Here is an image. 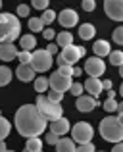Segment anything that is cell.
<instances>
[{
	"label": "cell",
	"mask_w": 123,
	"mask_h": 152,
	"mask_svg": "<svg viewBox=\"0 0 123 152\" xmlns=\"http://www.w3.org/2000/svg\"><path fill=\"white\" fill-rule=\"evenodd\" d=\"M15 129L21 137H39L46 131V119L41 115L37 104H23L15 112Z\"/></svg>",
	"instance_id": "obj_1"
},
{
	"label": "cell",
	"mask_w": 123,
	"mask_h": 152,
	"mask_svg": "<svg viewBox=\"0 0 123 152\" xmlns=\"http://www.w3.org/2000/svg\"><path fill=\"white\" fill-rule=\"evenodd\" d=\"M21 23L14 14H0V42H14L19 37Z\"/></svg>",
	"instance_id": "obj_2"
},
{
	"label": "cell",
	"mask_w": 123,
	"mask_h": 152,
	"mask_svg": "<svg viewBox=\"0 0 123 152\" xmlns=\"http://www.w3.org/2000/svg\"><path fill=\"white\" fill-rule=\"evenodd\" d=\"M100 135L104 141L108 142H121L123 141V123H119V119L108 115L100 121Z\"/></svg>",
	"instance_id": "obj_3"
},
{
	"label": "cell",
	"mask_w": 123,
	"mask_h": 152,
	"mask_svg": "<svg viewBox=\"0 0 123 152\" xmlns=\"http://www.w3.org/2000/svg\"><path fill=\"white\" fill-rule=\"evenodd\" d=\"M37 108L41 112V115L46 119V121H54V119L62 118V104H56L52 100L46 98V94H39L37 96Z\"/></svg>",
	"instance_id": "obj_4"
},
{
	"label": "cell",
	"mask_w": 123,
	"mask_h": 152,
	"mask_svg": "<svg viewBox=\"0 0 123 152\" xmlns=\"http://www.w3.org/2000/svg\"><path fill=\"white\" fill-rule=\"evenodd\" d=\"M94 137V129L90 123L87 121H77L73 127H71V139L79 145H85V142H92Z\"/></svg>",
	"instance_id": "obj_5"
},
{
	"label": "cell",
	"mask_w": 123,
	"mask_h": 152,
	"mask_svg": "<svg viewBox=\"0 0 123 152\" xmlns=\"http://www.w3.org/2000/svg\"><path fill=\"white\" fill-rule=\"evenodd\" d=\"M54 58L52 54H48L46 50H35L33 52V60H31V66L37 73H46V71L52 67Z\"/></svg>",
	"instance_id": "obj_6"
},
{
	"label": "cell",
	"mask_w": 123,
	"mask_h": 152,
	"mask_svg": "<svg viewBox=\"0 0 123 152\" xmlns=\"http://www.w3.org/2000/svg\"><path fill=\"white\" fill-rule=\"evenodd\" d=\"M85 54H87L85 46L69 45V46H66V48H62V54L60 56L63 58V64H67V66H75V64H77Z\"/></svg>",
	"instance_id": "obj_7"
},
{
	"label": "cell",
	"mask_w": 123,
	"mask_h": 152,
	"mask_svg": "<svg viewBox=\"0 0 123 152\" xmlns=\"http://www.w3.org/2000/svg\"><path fill=\"white\" fill-rule=\"evenodd\" d=\"M104 10L114 21H123V0H104Z\"/></svg>",
	"instance_id": "obj_8"
},
{
	"label": "cell",
	"mask_w": 123,
	"mask_h": 152,
	"mask_svg": "<svg viewBox=\"0 0 123 152\" xmlns=\"http://www.w3.org/2000/svg\"><path fill=\"white\" fill-rule=\"evenodd\" d=\"M48 81H50V89H52V91L66 93V91H69L73 79H71V77H66V75H62V73H58V71H56V73H52L48 77Z\"/></svg>",
	"instance_id": "obj_9"
},
{
	"label": "cell",
	"mask_w": 123,
	"mask_h": 152,
	"mask_svg": "<svg viewBox=\"0 0 123 152\" xmlns=\"http://www.w3.org/2000/svg\"><path fill=\"white\" fill-rule=\"evenodd\" d=\"M85 71L90 75V77H100V75L106 71V64L102 62V58L94 56V58H89L85 62Z\"/></svg>",
	"instance_id": "obj_10"
},
{
	"label": "cell",
	"mask_w": 123,
	"mask_h": 152,
	"mask_svg": "<svg viewBox=\"0 0 123 152\" xmlns=\"http://www.w3.org/2000/svg\"><path fill=\"white\" fill-rule=\"evenodd\" d=\"M58 21H60L62 27H66V29H69V27H75L79 21V15L75 10H69V8H66V10H62V14H58Z\"/></svg>",
	"instance_id": "obj_11"
},
{
	"label": "cell",
	"mask_w": 123,
	"mask_h": 152,
	"mask_svg": "<svg viewBox=\"0 0 123 152\" xmlns=\"http://www.w3.org/2000/svg\"><path fill=\"white\" fill-rule=\"evenodd\" d=\"M19 50L15 46V42H0V60L2 62H12L14 58H17Z\"/></svg>",
	"instance_id": "obj_12"
},
{
	"label": "cell",
	"mask_w": 123,
	"mask_h": 152,
	"mask_svg": "<svg viewBox=\"0 0 123 152\" xmlns=\"http://www.w3.org/2000/svg\"><path fill=\"white\" fill-rule=\"evenodd\" d=\"M96 106H98V100L94 96H90V94H81V96H77V104H75V108H77L79 112H90V110H94Z\"/></svg>",
	"instance_id": "obj_13"
},
{
	"label": "cell",
	"mask_w": 123,
	"mask_h": 152,
	"mask_svg": "<svg viewBox=\"0 0 123 152\" xmlns=\"http://www.w3.org/2000/svg\"><path fill=\"white\" fill-rule=\"evenodd\" d=\"M15 75H17V79H19V81L29 83L31 79H35L37 71L33 69V66H31V64H19V66H17V69H15Z\"/></svg>",
	"instance_id": "obj_14"
},
{
	"label": "cell",
	"mask_w": 123,
	"mask_h": 152,
	"mask_svg": "<svg viewBox=\"0 0 123 152\" xmlns=\"http://www.w3.org/2000/svg\"><path fill=\"white\" fill-rule=\"evenodd\" d=\"M50 123V131H52V133H56V135H66L67 131L71 129V125H69V121H67L66 118H58V119H54V121H48Z\"/></svg>",
	"instance_id": "obj_15"
},
{
	"label": "cell",
	"mask_w": 123,
	"mask_h": 152,
	"mask_svg": "<svg viewBox=\"0 0 123 152\" xmlns=\"http://www.w3.org/2000/svg\"><path fill=\"white\" fill-rule=\"evenodd\" d=\"M83 87H85V91H87V93H90V96H94V98L102 93V81L98 77H89Z\"/></svg>",
	"instance_id": "obj_16"
},
{
	"label": "cell",
	"mask_w": 123,
	"mask_h": 152,
	"mask_svg": "<svg viewBox=\"0 0 123 152\" xmlns=\"http://www.w3.org/2000/svg\"><path fill=\"white\" fill-rule=\"evenodd\" d=\"M19 46H21V50H27V52L35 50V46H37V39H35V35L33 33L23 35V37L19 39Z\"/></svg>",
	"instance_id": "obj_17"
},
{
	"label": "cell",
	"mask_w": 123,
	"mask_h": 152,
	"mask_svg": "<svg viewBox=\"0 0 123 152\" xmlns=\"http://www.w3.org/2000/svg\"><path fill=\"white\" fill-rule=\"evenodd\" d=\"M94 54L98 56V58H104V56H110V52H112V48H110V42L108 41H96L92 46Z\"/></svg>",
	"instance_id": "obj_18"
},
{
	"label": "cell",
	"mask_w": 123,
	"mask_h": 152,
	"mask_svg": "<svg viewBox=\"0 0 123 152\" xmlns=\"http://www.w3.org/2000/svg\"><path fill=\"white\" fill-rule=\"evenodd\" d=\"M56 152H77L73 139H60L56 145Z\"/></svg>",
	"instance_id": "obj_19"
},
{
	"label": "cell",
	"mask_w": 123,
	"mask_h": 152,
	"mask_svg": "<svg viewBox=\"0 0 123 152\" xmlns=\"http://www.w3.org/2000/svg\"><path fill=\"white\" fill-rule=\"evenodd\" d=\"M56 45L62 46V48H66V46L73 45V35L69 33V31H62V33H56Z\"/></svg>",
	"instance_id": "obj_20"
},
{
	"label": "cell",
	"mask_w": 123,
	"mask_h": 152,
	"mask_svg": "<svg viewBox=\"0 0 123 152\" xmlns=\"http://www.w3.org/2000/svg\"><path fill=\"white\" fill-rule=\"evenodd\" d=\"M94 33H96V29H94L92 23H83V25L79 27V37H81L83 41H90V39L94 37Z\"/></svg>",
	"instance_id": "obj_21"
},
{
	"label": "cell",
	"mask_w": 123,
	"mask_h": 152,
	"mask_svg": "<svg viewBox=\"0 0 123 152\" xmlns=\"http://www.w3.org/2000/svg\"><path fill=\"white\" fill-rule=\"evenodd\" d=\"M25 150L29 152H41L42 150V141L39 137H29L25 142Z\"/></svg>",
	"instance_id": "obj_22"
},
{
	"label": "cell",
	"mask_w": 123,
	"mask_h": 152,
	"mask_svg": "<svg viewBox=\"0 0 123 152\" xmlns=\"http://www.w3.org/2000/svg\"><path fill=\"white\" fill-rule=\"evenodd\" d=\"M48 89H50V81L46 77H37L35 79V91H37L39 94H44Z\"/></svg>",
	"instance_id": "obj_23"
},
{
	"label": "cell",
	"mask_w": 123,
	"mask_h": 152,
	"mask_svg": "<svg viewBox=\"0 0 123 152\" xmlns=\"http://www.w3.org/2000/svg\"><path fill=\"white\" fill-rule=\"evenodd\" d=\"M10 131H12V123L0 114V141H4V139L10 135Z\"/></svg>",
	"instance_id": "obj_24"
},
{
	"label": "cell",
	"mask_w": 123,
	"mask_h": 152,
	"mask_svg": "<svg viewBox=\"0 0 123 152\" xmlns=\"http://www.w3.org/2000/svg\"><path fill=\"white\" fill-rule=\"evenodd\" d=\"M12 81V69L8 66H0V87H6Z\"/></svg>",
	"instance_id": "obj_25"
},
{
	"label": "cell",
	"mask_w": 123,
	"mask_h": 152,
	"mask_svg": "<svg viewBox=\"0 0 123 152\" xmlns=\"http://www.w3.org/2000/svg\"><path fill=\"white\" fill-rule=\"evenodd\" d=\"M108 58H110V64H112V66L119 67L121 64H123V50H112Z\"/></svg>",
	"instance_id": "obj_26"
},
{
	"label": "cell",
	"mask_w": 123,
	"mask_h": 152,
	"mask_svg": "<svg viewBox=\"0 0 123 152\" xmlns=\"http://www.w3.org/2000/svg\"><path fill=\"white\" fill-rule=\"evenodd\" d=\"M56 18H58V14L54 10H50V8H48V10H44V12H42V15H41V19H42V23H44V25L52 23Z\"/></svg>",
	"instance_id": "obj_27"
},
{
	"label": "cell",
	"mask_w": 123,
	"mask_h": 152,
	"mask_svg": "<svg viewBox=\"0 0 123 152\" xmlns=\"http://www.w3.org/2000/svg\"><path fill=\"white\" fill-rule=\"evenodd\" d=\"M29 29H31V33H35V31H42V29H44L42 19L41 18H31L29 19Z\"/></svg>",
	"instance_id": "obj_28"
},
{
	"label": "cell",
	"mask_w": 123,
	"mask_h": 152,
	"mask_svg": "<svg viewBox=\"0 0 123 152\" xmlns=\"http://www.w3.org/2000/svg\"><path fill=\"white\" fill-rule=\"evenodd\" d=\"M46 98L48 100H52V102H56V104H60L63 100V93H60V91H52L50 89V93L46 94Z\"/></svg>",
	"instance_id": "obj_29"
},
{
	"label": "cell",
	"mask_w": 123,
	"mask_h": 152,
	"mask_svg": "<svg viewBox=\"0 0 123 152\" xmlns=\"http://www.w3.org/2000/svg\"><path fill=\"white\" fill-rule=\"evenodd\" d=\"M17 60H19V64H31V60H33V54H31V52H27V50H19Z\"/></svg>",
	"instance_id": "obj_30"
},
{
	"label": "cell",
	"mask_w": 123,
	"mask_h": 152,
	"mask_svg": "<svg viewBox=\"0 0 123 152\" xmlns=\"http://www.w3.org/2000/svg\"><path fill=\"white\" fill-rule=\"evenodd\" d=\"M83 91H85V87H83L81 83H71L69 93L73 94V96H81V94H83Z\"/></svg>",
	"instance_id": "obj_31"
},
{
	"label": "cell",
	"mask_w": 123,
	"mask_h": 152,
	"mask_svg": "<svg viewBox=\"0 0 123 152\" xmlns=\"http://www.w3.org/2000/svg\"><path fill=\"white\" fill-rule=\"evenodd\" d=\"M104 110L106 112H117V100H116V98H106Z\"/></svg>",
	"instance_id": "obj_32"
},
{
	"label": "cell",
	"mask_w": 123,
	"mask_h": 152,
	"mask_svg": "<svg viewBox=\"0 0 123 152\" xmlns=\"http://www.w3.org/2000/svg\"><path fill=\"white\" fill-rule=\"evenodd\" d=\"M114 42H116V45H119V46H123V27L114 29Z\"/></svg>",
	"instance_id": "obj_33"
},
{
	"label": "cell",
	"mask_w": 123,
	"mask_h": 152,
	"mask_svg": "<svg viewBox=\"0 0 123 152\" xmlns=\"http://www.w3.org/2000/svg\"><path fill=\"white\" fill-rule=\"evenodd\" d=\"M58 73L66 75V77H73V66H67V64H63V66L58 67Z\"/></svg>",
	"instance_id": "obj_34"
},
{
	"label": "cell",
	"mask_w": 123,
	"mask_h": 152,
	"mask_svg": "<svg viewBox=\"0 0 123 152\" xmlns=\"http://www.w3.org/2000/svg\"><path fill=\"white\" fill-rule=\"evenodd\" d=\"M58 141H60V135H56V133H46V145H54L56 146L58 145Z\"/></svg>",
	"instance_id": "obj_35"
},
{
	"label": "cell",
	"mask_w": 123,
	"mask_h": 152,
	"mask_svg": "<svg viewBox=\"0 0 123 152\" xmlns=\"http://www.w3.org/2000/svg\"><path fill=\"white\" fill-rule=\"evenodd\" d=\"M48 2L50 0H33V8H37V10H48Z\"/></svg>",
	"instance_id": "obj_36"
},
{
	"label": "cell",
	"mask_w": 123,
	"mask_h": 152,
	"mask_svg": "<svg viewBox=\"0 0 123 152\" xmlns=\"http://www.w3.org/2000/svg\"><path fill=\"white\" fill-rule=\"evenodd\" d=\"M77 152H96V150H94L92 142H85V145H79L77 146Z\"/></svg>",
	"instance_id": "obj_37"
},
{
	"label": "cell",
	"mask_w": 123,
	"mask_h": 152,
	"mask_svg": "<svg viewBox=\"0 0 123 152\" xmlns=\"http://www.w3.org/2000/svg\"><path fill=\"white\" fill-rule=\"evenodd\" d=\"M96 8V2L94 0H83V10L85 12H92Z\"/></svg>",
	"instance_id": "obj_38"
},
{
	"label": "cell",
	"mask_w": 123,
	"mask_h": 152,
	"mask_svg": "<svg viewBox=\"0 0 123 152\" xmlns=\"http://www.w3.org/2000/svg\"><path fill=\"white\" fill-rule=\"evenodd\" d=\"M29 6L27 4H19L17 6V15H21V18H25V15H29Z\"/></svg>",
	"instance_id": "obj_39"
},
{
	"label": "cell",
	"mask_w": 123,
	"mask_h": 152,
	"mask_svg": "<svg viewBox=\"0 0 123 152\" xmlns=\"http://www.w3.org/2000/svg\"><path fill=\"white\" fill-rule=\"evenodd\" d=\"M42 37L46 41H52V39H56V31L54 29H42Z\"/></svg>",
	"instance_id": "obj_40"
},
{
	"label": "cell",
	"mask_w": 123,
	"mask_h": 152,
	"mask_svg": "<svg viewBox=\"0 0 123 152\" xmlns=\"http://www.w3.org/2000/svg\"><path fill=\"white\" fill-rule=\"evenodd\" d=\"M46 52H48V54H56V52H58V45H48V46H46Z\"/></svg>",
	"instance_id": "obj_41"
},
{
	"label": "cell",
	"mask_w": 123,
	"mask_h": 152,
	"mask_svg": "<svg viewBox=\"0 0 123 152\" xmlns=\"http://www.w3.org/2000/svg\"><path fill=\"white\" fill-rule=\"evenodd\" d=\"M102 91H112V81H110V79L102 81Z\"/></svg>",
	"instance_id": "obj_42"
},
{
	"label": "cell",
	"mask_w": 123,
	"mask_h": 152,
	"mask_svg": "<svg viewBox=\"0 0 123 152\" xmlns=\"http://www.w3.org/2000/svg\"><path fill=\"white\" fill-rule=\"evenodd\" d=\"M112 152H123V141L121 142H116V146H114Z\"/></svg>",
	"instance_id": "obj_43"
},
{
	"label": "cell",
	"mask_w": 123,
	"mask_h": 152,
	"mask_svg": "<svg viewBox=\"0 0 123 152\" xmlns=\"http://www.w3.org/2000/svg\"><path fill=\"white\" fill-rule=\"evenodd\" d=\"M79 75H81V69H79V67H75V66H73V77H79Z\"/></svg>",
	"instance_id": "obj_44"
},
{
	"label": "cell",
	"mask_w": 123,
	"mask_h": 152,
	"mask_svg": "<svg viewBox=\"0 0 123 152\" xmlns=\"http://www.w3.org/2000/svg\"><path fill=\"white\" fill-rule=\"evenodd\" d=\"M8 148H6V142L4 141H0V152H6Z\"/></svg>",
	"instance_id": "obj_45"
},
{
	"label": "cell",
	"mask_w": 123,
	"mask_h": 152,
	"mask_svg": "<svg viewBox=\"0 0 123 152\" xmlns=\"http://www.w3.org/2000/svg\"><path fill=\"white\" fill-rule=\"evenodd\" d=\"M117 112H119V114H123V100L117 102Z\"/></svg>",
	"instance_id": "obj_46"
},
{
	"label": "cell",
	"mask_w": 123,
	"mask_h": 152,
	"mask_svg": "<svg viewBox=\"0 0 123 152\" xmlns=\"http://www.w3.org/2000/svg\"><path fill=\"white\" fill-rule=\"evenodd\" d=\"M108 98H116V93H114V91H108Z\"/></svg>",
	"instance_id": "obj_47"
},
{
	"label": "cell",
	"mask_w": 123,
	"mask_h": 152,
	"mask_svg": "<svg viewBox=\"0 0 123 152\" xmlns=\"http://www.w3.org/2000/svg\"><path fill=\"white\" fill-rule=\"evenodd\" d=\"M119 77L123 79V64H121V66H119Z\"/></svg>",
	"instance_id": "obj_48"
},
{
	"label": "cell",
	"mask_w": 123,
	"mask_h": 152,
	"mask_svg": "<svg viewBox=\"0 0 123 152\" xmlns=\"http://www.w3.org/2000/svg\"><path fill=\"white\" fill-rule=\"evenodd\" d=\"M117 119H119V123H123V114H119V115H117Z\"/></svg>",
	"instance_id": "obj_49"
},
{
	"label": "cell",
	"mask_w": 123,
	"mask_h": 152,
	"mask_svg": "<svg viewBox=\"0 0 123 152\" xmlns=\"http://www.w3.org/2000/svg\"><path fill=\"white\" fill-rule=\"evenodd\" d=\"M119 94L123 96V83H121V89H119Z\"/></svg>",
	"instance_id": "obj_50"
},
{
	"label": "cell",
	"mask_w": 123,
	"mask_h": 152,
	"mask_svg": "<svg viewBox=\"0 0 123 152\" xmlns=\"http://www.w3.org/2000/svg\"><path fill=\"white\" fill-rule=\"evenodd\" d=\"M6 152H15V150H6Z\"/></svg>",
	"instance_id": "obj_51"
},
{
	"label": "cell",
	"mask_w": 123,
	"mask_h": 152,
	"mask_svg": "<svg viewBox=\"0 0 123 152\" xmlns=\"http://www.w3.org/2000/svg\"><path fill=\"white\" fill-rule=\"evenodd\" d=\"M0 8H2V0H0Z\"/></svg>",
	"instance_id": "obj_52"
},
{
	"label": "cell",
	"mask_w": 123,
	"mask_h": 152,
	"mask_svg": "<svg viewBox=\"0 0 123 152\" xmlns=\"http://www.w3.org/2000/svg\"><path fill=\"white\" fill-rule=\"evenodd\" d=\"M23 152H29V150H23ZM41 152H42V150H41Z\"/></svg>",
	"instance_id": "obj_53"
}]
</instances>
